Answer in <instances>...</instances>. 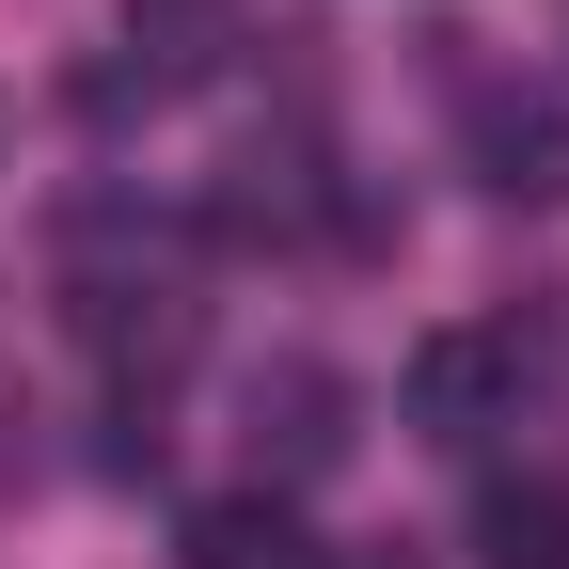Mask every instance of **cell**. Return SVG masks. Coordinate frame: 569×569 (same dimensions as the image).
Listing matches in <instances>:
<instances>
[{
	"label": "cell",
	"instance_id": "obj_3",
	"mask_svg": "<svg viewBox=\"0 0 569 569\" xmlns=\"http://www.w3.org/2000/svg\"><path fill=\"white\" fill-rule=\"evenodd\" d=\"M475 569H569V490L553 475H490L475 490Z\"/></svg>",
	"mask_w": 569,
	"mask_h": 569
},
{
	"label": "cell",
	"instance_id": "obj_5",
	"mask_svg": "<svg viewBox=\"0 0 569 569\" xmlns=\"http://www.w3.org/2000/svg\"><path fill=\"white\" fill-rule=\"evenodd\" d=\"M127 48L159 63V80H206V63L238 48V0H127Z\"/></svg>",
	"mask_w": 569,
	"mask_h": 569
},
{
	"label": "cell",
	"instance_id": "obj_2",
	"mask_svg": "<svg viewBox=\"0 0 569 569\" xmlns=\"http://www.w3.org/2000/svg\"><path fill=\"white\" fill-rule=\"evenodd\" d=\"M475 159H490V190H507V206H569V111L490 96V111H475Z\"/></svg>",
	"mask_w": 569,
	"mask_h": 569
},
{
	"label": "cell",
	"instance_id": "obj_1",
	"mask_svg": "<svg viewBox=\"0 0 569 569\" xmlns=\"http://www.w3.org/2000/svg\"><path fill=\"white\" fill-rule=\"evenodd\" d=\"M507 396H522V332H427L411 348V427L427 443H475Z\"/></svg>",
	"mask_w": 569,
	"mask_h": 569
},
{
	"label": "cell",
	"instance_id": "obj_4",
	"mask_svg": "<svg viewBox=\"0 0 569 569\" xmlns=\"http://www.w3.org/2000/svg\"><path fill=\"white\" fill-rule=\"evenodd\" d=\"M190 569H332V553L301 538V507L238 490V507H206V522H190Z\"/></svg>",
	"mask_w": 569,
	"mask_h": 569
}]
</instances>
